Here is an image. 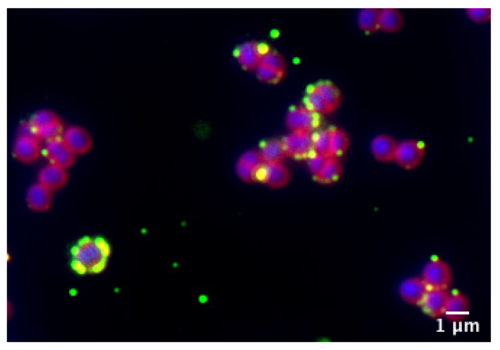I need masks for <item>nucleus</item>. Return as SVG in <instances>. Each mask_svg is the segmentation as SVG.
Returning a JSON list of instances; mask_svg holds the SVG:
<instances>
[{"label":"nucleus","instance_id":"f257e3e1","mask_svg":"<svg viewBox=\"0 0 500 350\" xmlns=\"http://www.w3.org/2000/svg\"><path fill=\"white\" fill-rule=\"evenodd\" d=\"M71 252V267L76 272L97 273L106 266L110 247L102 238L85 237L72 247Z\"/></svg>","mask_w":500,"mask_h":350},{"label":"nucleus","instance_id":"f03ea898","mask_svg":"<svg viewBox=\"0 0 500 350\" xmlns=\"http://www.w3.org/2000/svg\"><path fill=\"white\" fill-rule=\"evenodd\" d=\"M426 148V144L421 140L408 139L401 141L398 142L394 161L404 169H413L422 163Z\"/></svg>","mask_w":500,"mask_h":350},{"label":"nucleus","instance_id":"7ed1b4c3","mask_svg":"<svg viewBox=\"0 0 500 350\" xmlns=\"http://www.w3.org/2000/svg\"><path fill=\"white\" fill-rule=\"evenodd\" d=\"M321 116L304 106L291 107L285 116V123L290 132L313 133L321 125Z\"/></svg>","mask_w":500,"mask_h":350},{"label":"nucleus","instance_id":"20e7f679","mask_svg":"<svg viewBox=\"0 0 500 350\" xmlns=\"http://www.w3.org/2000/svg\"><path fill=\"white\" fill-rule=\"evenodd\" d=\"M286 156L296 160H308L315 152L313 133L290 132L282 139Z\"/></svg>","mask_w":500,"mask_h":350},{"label":"nucleus","instance_id":"39448f33","mask_svg":"<svg viewBox=\"0 0 500 350\" xmlns=\"http://www.w3.org/2000/svg\"><path fill=\"white\" fill-rule=\"evenodd\" d=\"M270 49L265 44L255 41L244 42L235 50V57L245 70H255L262 55Z\"/></svg>","mask_w":500,"mask_h":350},{"label":"nucleus","instance_id":"423d86ee","mask_svg":"<svg viewBox=\"0 0 500 350\" xmlns=\"http://www.w3.org/2000/svg\"><path fill=\"white\" fill-rule=\"evenodd\" d=\"M422 277L426 283L437 289L449 286L452 277L449 266L439 258L433 259L425 265Z\"/></svg>","mask_w":500,"mask_h":350},{"label":"nucleus","instance_id":"0eeeda50","mask_svg":"<svg viewBox=\"0 0 500 350\" xmlns=\"http://www.w3.org/2000/svg\"><path fill=\"white\" fill-rule=\"evenodd\" d=\"M62 138L75 154L87 153L91 149L93 144L92 137L89 131L78 125H70L65 128Z\"/></svg>","mask_w":500,"mask_h":350},{"label":"nucleus","instance_id":"6e6552de","mask_svg":"<svg viewBox=\"0 0 500 350\" xmlns=\"http://www.w3.org/2000/svg\"><path fill=\"white\" fill-rule=\"evenodd\" d=\"M44 155L49 163L66 169L74 163L76 155L66 145L62 137L46 141Z\"/></svg>","mask_w":500,"mask_h":350},{"label":"nucleus","instance_id":"1a4fd4ad","mask_svg":"<svg viewBox=\"0 0 500 350\" xmlns=\"http://www.w3.org/2000/svg\"><path fill=\"white\" fill-rule=\"evenodd\" d=\"M258 180L274 189L285 187L290 180V173L283 163H264L261 167Z\"/></svg>","mask_w":500,"mask_h":350},{"label":"nucleus","instance_id":"9d476101","mask_svg":"<svg viewBox=\"0 0 500 350\" xmlns=\"http://www.w3.org/2000/svg\"><path fill=\"white\" fill-rule=\"evenodd\" d=\"M41 147L39 140L35 137L18 135L12 146L14 157L19 162L30 163L40 156Z\"/></svg>","mask_w":500,"mask_h":350},{"label":"nucleus","instance_id":"9b49d317","mask_svg":"<svg viewBox=\"0 0 500 350\" xmlns=\"http://www.w3.org/2000/svg\"><path fill=\"white\" fill-rule=\"evenodd\" d=\"M68 179L66 168L50 163L42 167L38 175V183L51 191L62 188Z\"/></svg>","mask_w":500,"mask_h":350},{"label":"nucleus","instance_id":"f8f14e48","mask_svg":"<svg viewBox=\"0 0 500 350\" xmlns=\"http://www.w3.org/2000/svg\"><path fill=\"white\" fill-rule=\"evenodd\" d=\"M398 142L393 138L388 135L377 136L371 143V151L373 157L382 163L394 161Z\"/></svg>","mask_w":500,"mask_h":350},{"label":"nucleus","instance_id":"ddd939ff","mask_svg":"<svg viewBox=\"0 0 500 350\" xmlns=\"http://www.w3.org/2000/svg\"><path fill=\"white\" fill-rule=\"evenodd\" d=\"M52 199L51 191L38 182L28 188L26 196L28 207L38 212L48 210L51 207Z\"/></svg>","mask_w":500,"mask_h":350},{"label":"nucleus","instance_id":"4468645a","mask_svg":"<svg viewBox=\"0 0 500 350\" xmlns=\"http://www.w3.org/2000/svg\"><path fill=\"white\" fill-rule=\"evenodd\" d=\"M398 292L401 298L405 302L415 304L423 300L426 292V288L421 279L411 278L400 283Z\"/></svg>","mask_w":500,"mask_h":350},{"label":"nucleus","instance_id":"2eb2a0df","mask_svg":"<svg viewBox=\"0 0 500 350\" xmlns=\"http://www.w3.org/2000/svg\"><path fill=\"white\" fill-rule=\"evenodd\" d=\"M404 19L401 13L394 8L379 9V29L387 32L399 31L403 26Z\"/></svg>","mask_w":500,"mask_h":350},{"label":"nucleus","instance_id":"dca6fc26","mask_svg":"<svg viewBox=\"0 0 500 350\" xmlns=\"http://www.w3.org/2000/svg\"><path fill=\"white\" fill-rule=\"evenodd\" d=\"M343 174V168L338 158L329 157L321 171L314 179L320 184L330 185L338 182Z\"/></svg>","mask_w":500,"mask_h":350},{"label":"nucleus","instance_id":"f3484780","mask_svg":"<svg viewBox=\"0 0 500 350\" xmlns=\"http://www.w3.org/2000/svg\"><path fill=\"white\" fill-rule=\"evenodd\" d=\"M313 85L332 112L338 108L342 96L340 90L334 83L328 80H322Z\"/></svg>","mask_w":500,"mask_h":350},{"label":"nucleus","instance_id":"a211bd4d","mask_svg":"<svg viewBox=\"0 0 500 350\" xmlns=\"http://www.w3.org/2000/svg\"><path fill=\"white\" fill-rule=\"evenodd\" d=\"M329 128L330 142L328 156L338 158L347 151L350 140L347 133L343 129L336 126Z\"/></svg>","mask_w":500,"mask_h":350},{"label":"nucleus","instance_id":"6ab92c4d","mask_svg":"<svg viewBox=\"0 0 500 350\" xmlns=\"http://www.w3.org/2000/svg\"><path fill=\"white\" fill-rule=\"evenodd\" d=\"M258 151L264 163H283L287 156L282 140L277 139L263 141Z\"/></svg>","mask_w":500,"mask_h":350},{"label":"nucleus","instance_id":"aec40b11","mask_svg":"<svg viewBox=\"0 0 500 350\" xmlns=\"http://www.w3.org/2000/svg\"><path fill=\"white\" fill-rule=\"evenodd\" d=\"M379 9L364 8L358 15L357 23L359 28L368 33H373L379 30Z\"/></svg>","mask_w":500,"mask_h":350},{"label":"nucleus","instance_id":"412c9836","mask_svg":"<svg viewBox=\"0 0 500 350\" xmlns=\"http://www.w3.org/2000/svg\"><path fill=\"white\" fill-rule=\"evenodd\" d=\"M304 104L307 108L321 116L332 112L313 85L309 86L306 89L304 97Z\"/></svg>","mask_w":500,"mask_h":350},{"label":"nucleus","instance_id":"4be33fe9","mask_svg":"<svg viewBox=\"0 0 500 350\" xmlns=\"http://www.w3.org/2000/svg\"><path fill=\"white\" fill-rule=\"evenodd\" d=\"M449 294L442 289H436L430 291L424 302L425 307L434 315L444 313V308Z\"/></svg>","mask_w":500,"mask_h":350},{"label":"nucleus","instance_id":"5701e85b","mask_svg":"<svg viewBox=\"0 0 500 350\" xmlns=\"http://www.w3.org/2000/svg\"><path fill=\"white\" fill-rule=\"evenodd\" d=\"M469 302L461 295L448 297L444 308L445 314L467 315L469 314Z\"/></svg>","mask_w":500,"mask_h":350},{"label":"nucleus","instance_id":"b1692460","mask_svg":"<svg viewBox=\"0 0 500 350\" xmlns=\"http://www.w3.org/2000/svg\"><path fill=\"white\" fill-rule=\"evenodd\" d=\"M34 129L35 137L46 141L62 137L65 129L61 119Z\"/></svg>","mask_w":500,"mask_h":350},{"label":"nucleus","instance_id":"393cba45","mask_svg":"<svg viewBox=\"0 0 500 350\" xmlns=\"http://www.w3.org/2000/svg\"><path fill=\"white\" fill-rule=\"evenodd\" d=\"M261 65L285 73L286 63L284 58L279 52L269 50L264 53L260 60Z\"/></svg>","mask_w":500,"mask_h":350},{"label":"nucleus","instance_id":"a878e982","mask_svg":"<svg viewBox=\"0 0 500 350\" xmlns=\"http://www.w3.org/2000/svg\"><path fill=\"white\" fill-rule=\"evenodd\" d=\"M255 70L258 79L263 82L272 84L279 83L285 74V73L260 64L258 66Z\"/></svg>","mask_w":500,"mask_h":350},{"label":"nucleus","instance_id":"bb28decb","mask_svg":"<svg viewBox=\"0 0 500 350\" xmlns=\"http://www.w3.org/2000/svg\"><path fill=\"white\" fill-rule=\"evenodd\" d=\"M329 142V128L320 130L313 133V143L315 152L328 156Z\"/></svg>","mask_w":500,"mask_h":350},{"label":"nucleus","instance_id":"cd10ccee","mask_svg":"<svg viewBox=\"0 0 500 350\" xmlns=\"http://www.w3.org/2000/svg\"><path fill=\"white\" fill-rule=\"evenodd\" d=\"M61 120L60 117L49 109H41L36 112L29 121L34 128Z\"/></svg>","mask_w":500,"mask_h":350},{"label":"nucleus","instance_id":"c85d7f7f","mask_svg":"<svg viewBox=\"0 0 500 350\" xmlns=\"http://www.w3.org/2000/svg\"><path fill=\"white\" fill-rule=\"evenodd\" d=\"M236 171L239 178L245 183H252L258 180L259 171L239 159L237 162Z\"/></svg>","mask_w":500,"mask_h":350},{"label":"nucleus","instance_id":"c756f323","mask_svg":"<svg viewBox=\"0 0 500 350\" xmlns=\"http://www.w3.org/2000/svg\"><path fill=\"white\" fill-rule=\"evenodd\" d=\"M239 159L259 171L264 163L259 151L255 150L243 152Z\"/></svg>","mask_w":500,"mask_h":350},{"label":"nucleus","instance_id":"7c9ffc66","mask_svg":"<svg viewBox=\"0 0 500 350\" xmlns=\"http://www.w3.org/2000/svg\"><path fill=\"white\" fill-rule=\"evenodd\" d=\"M328 157L315 152L307 160L308 168L314 179L321 171Z\"/></svg>","mask_w":500,"mask_h":350},{"label":"nucleus","instance_id":"2f4dec72","mask_svg":"<svg viewBox=\"0 0 500 350\" xmlns=\"http://www.w3.org/2000/svg\"><path fill=\"white\" fill-rule=\"evenodd\" d=\"M465 11L470 19L476 23H486L491 19V11L489 8H469Z\"/></svg>","mask_w":500,"mask_h":350},{"label":"nucleus","instance_id":"473e14b6","mask_svg":"<svg viewBox=\"0 0 500 350\" xmlns=\"http://www.w3.org/2000/svg\"><path fill=\"white\" fill-rule=\"evenodd\" d=\"M18 133V135L29 136L36 137L34 134V129L29 120L28 121H24L21 124L19 128Z\"/></svg>","mask_w":500,"mask_h":350},{"label":"nucleus","instance_id":"72a5a7b5","mask_svg":"<svg viewBox=\"0 0 500 350\" xmlns=\"http://www.w3.org/2000/svg\"><path fill=\"white\" fill-rule=\"evenodd\" d=\"M447 319L451 322H461L467 317V315L445 314Z\"/></svg>","mask_w":500,"mask_h":350}]
</instances>
